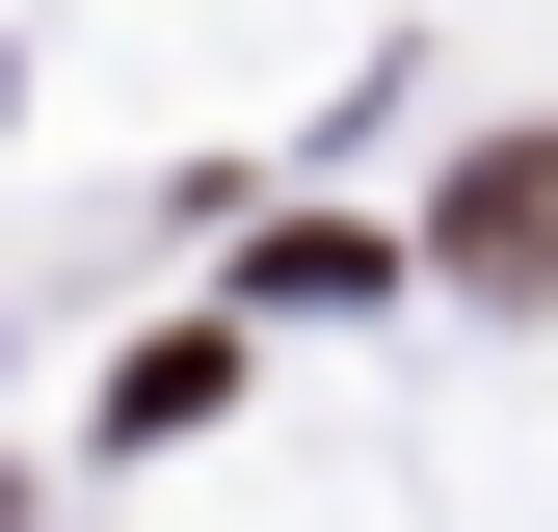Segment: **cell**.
<instances>
[{
  "instance_id": "obj_1",
  "label": "cell",
  "mask_w": 558,
  "mask_h": 532,
  "mask_svg": "<svg viewBox=\"0 0 558 532\" xmlns=\"http://www.w3.org/2000/svg\"><path fill=\"white\" fill-rule=\"evenodd\" d=\"M452 293H558V133H506L452 186Z\"/></svg>"
}]
</instances>
